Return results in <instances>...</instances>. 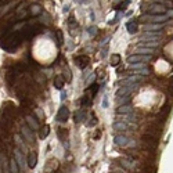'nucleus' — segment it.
<instances>
[{
	"instance_id": "43",
	"label": "nucleus",
	"mask_w": 173,
	"mask_h": 173,
	"mask_svg": "<svg viewBox=\"0 0 173 173\" xmlns=\"http://www.w3.org/2000/svg\"><path fill=\"white\" fill-rule=\"evenodd\" d=\"M94 76H96L94 74H93V75H90V79H89V82H93V79H94Z\"/></svg>"
},
{
	"instance_id": "42",
	"label": "nucleus",
	"mask_w": 173,
	"mask_h": 173,
	"mask_svg": "<svg viewBox=\"0 0 173 173\" xmlns=\"http://www.w3.org/2000/svg\"><path fill=\"white\" fill-rule=\"evenodd\" d=\"M103 107H108V101H107V98H104V101H103Z\"/></svg>"
},
{
	"instance_id": "18",
	"label": "nucleus",
	"mask_w": 173,
	"mask_h": 173,
	"mask_svg": "<svg viewBox=\"0 0 173 173\" xmlns=\"http://www.w3.org/2000/svg\"><path fill=\"white\" fill-rule=\"evenodd\" d=\"M126 29H127V32L129 33H136L137 29H139V25H137V22L134 21H130V22H127V25H126Z\"/></svg>"
},
{
	"instance_id": "27",
	"label": "nucleus",
	"mask_w": 173,
	"mask_h": 173,
	"mask_svg": "<svg viewBox=\"0 0 173 173\" xmlns=\"http://www.w3.org/2000/svg\"><path fill=\"white\" fill-rule=\"evenodd\" d=\"M49 133H50V126L44 125L42 129V133H40V139H46V137L49 136Z\"/></svg>"
},
{
	"instance_id": "9",
	"label": "nucleus",
	"mask_w": 173,
	"mask_h": 173,
	"mask_svg": "<svg viewBox=\"0 0 173 173\" xmlns=\"http://www.w3.org/2000/svg\"><path fill=\"white\" fill-rule=\"evenodd\" d=\"M161 37V33H155V32H147V35L141 36V42H158Z\"/></svg>"
},
{
	"instance_id": "31",
	"label": "nucleus",
	"mask_w": 173,
	"mask_h": 173,
	"mask_svg": "<svg viewBox=\"0 0 173 173\" xmlns=\"http://www.w3.org/2000/svg\"><path fill=\"white\" fill-rule=\"evenodd\" d=\"M147 65L144 63H134V64H130V68L132 69H141V68H146Z\"/></svg>"
},
{
	"instance_id": "11",
	"label": "nucleus",
	"mask_w": 173,
	"mask_h": 173,
	"mask_svg": "<svg viewBox=\"0 0 173 173\" xmlns=\"http://www.w3.org/2000/svg\"><path fill=\"white\" fill-rule=\"evenodd\" d=\"M32 132H33V130H31L28 126H22V127H21L22 136L28 140V143H35V139H33V133H32Z\"/></svg>"
},
{
	"instance_id": "26",
	"label": "nucleus",
	"mask_w": 173,
	"mask_h": 173,
	"mask_svg": "<svg viewBox=\"0 0 173 173\" xmlns=\"http://www.w3.org/2000/svg\"><path fill=\"white\" fill-rule=\"evenodd\" d=\"M169 111H170V105H166V107H163L162 110H161V112H159V116H161L162 119H165V118L168 116Z\"/></svg>"
},
{
	"instance_id": "38",
	"label": "nucleus",
	"mask_w": 173,
	"mask_h": 173,
	"mask_svg": "<svg viewBox=\"0 0 173 173\" xmlns=\"http://www.w3.org/2000/svg\"><path fill=\"white\" fill-rule=\"evenodd\" d=\"M65 76H67V80H68V82H71V79H72V78H71V71H69L68 68L65 69Z\"/></svg>"
},
{
	"instance_id": "8",
	"label": "nucleus",
	"mask_w": 173,
	"mask_h": 173,
	"mask_svg": "<svg viewBox=\"0 0 173 173\" xmlns=\"http://www.w3.org/2000/svg\"><path fill=\"white\" fill-rule=\"evenodd\" d=\"M90 63V58L87 56H78V57L75 58V64L78 65V68L80 69H84Z\"/></svg>"
},
{
	"instance_id": "34",
	"label": "nucleus",
	"mask_w": 173,
	"mask_h": 173,
	"mask_svg": "<svg viewBox=\"0 0 173 173\" xmlns=\"http://www.w3.org/2000/svg\"><path fill=\"white\" fill-rule=\"evenodd\" d=\"M89 33H90V36H96V35L98 33V28H97V26H90Z\"/></svg>"
},
{
	"instance_id": "3",
	"label": "nucleus",
	"mask_w": 173,
	"mask_h": 173,
	"mask_svg": "<svg viewBox=\"0 0 173 173\" xmlns=\"http://www.w3.org/2000/svg\"><path fill=\"white\" fill-rule=\"evenodd\" d=\"M169 17L168 14H150V15H141V20L144 21H151V22H162L166 21Z\"/></svg>"
},
{
	"instance_id": "29",
	"label": "nucleus",
	"mask_w": 173,
	"mask_h": 173,
	"mask_svg": "<svg viewBox=\"0 0 173 173\" xmlns=\"http://www.w3.org/2000/svg\"><path fill=\"white\" fill-rule=\"evenodd\" d=\"M137 54H151L152 53V49H148V47H139L136 50Z\"/></svg>"
},
{
	"instance_id": "2",
	"label": "nucleus",
	"mask_w": 173,
	"mask_h": 173,
	"mask_svg": "<svg viewBox=\"0 0 173 173\" xmlns=\"http://www.w3.org/2000/svg\"><path fill=\"white\" fill-rule=\"evenodd\" d=\"M0 114H3L6 118L14 121V119H15V115H17L15 105L13 104V103H4V104H3V108H1V111H0Z\"/></svg>"
},
{
	"instance_id": "37",
	"label": "nucleus",
	"mask_w": 173,
	"mask_h": 173,
	"mask_svg": "<svg viewBox=\"0 0 173 173\" xmlns=\"http://www.w3.org/2000/svg\"><path fill=\"white\" fill-rule=\"evenodd\" d=\"M129 100H130V97H129V96H123V97H122L119 101H121V103H123V104H126V103H129Z\"/></svg>"
},
{
	"instance_id": "30",
	"label": "nucleus",
	"mask_w": 173,
	"mask_h": 173,
	"mask_svg": "<svg viewBox=\"0 0 173 173\" xmlns=\"http://www.w3.org/2000/svg\"><path fill=\"white\" fill-rule=\"evenodd\" d=\"M119 162H121V165L123 166V168H126V169H132V168H133V163H132L130 161H127V159H119Z\"/></svg>"
},
{
	"instance_id": "17",
	"label": "nucleus",
	"mask_w": 173,
	"mask_h": 173,
	"mask_svg": "<svg viewBox=\"0 0 173 173\" xmlns=\"http://www.w3.org/2000/svg\"><path fill=\"white\" fill-rule=\"evenodd\" d=\"M14 154H15V161L18 163V168H24V158H22V152L20 150H14Z\"/></svg>"
},
{
	"instance_id": "10",
	"label": "nucleus",
	"mask_w": 173,
	"mask_h": 173,
	"mask_svg": "<svg viewBox=\"0 0 173 173\" xmlns=\"http://www.w3.org/2000/svg\"><path fill=\"white\" fill-rule=\"evenodd\" d=\"M0 166L3 173H10V161L4 157V154H0Z\"/></svg>"
},
{
	"instance_id": "39",
	"label": "nucleus",
	"mask_w": 173,
	"mask_h": 173,
	"mask_svg": "<svg viewBox=\"0 0 173 173\" xmlns=\"http://www.w3.org/2000/svg\"><path fill=\"white\" fill-rule=\"evenodd\" d=\"M75 24V18H74V15H71L69 17V25H74Z\"/></svg>"
},
{
	"instance_id": "22",
	"label": "nucleus",
	"mask_w": 173,
	"mask_h": 173,
	"mask_svg": "<svg viewBox=\"0 0 173 173\" xmlns=\"http://www.w3.org/2000/svg\"><path fill=\"white\" fill-rule=\"evenodd\" d=\"M84 121V112L83 111H76V114H75V122L76 123H80V122Z\"/></svg>"
},
{
	"instance_id": "44",
	"label": "nucleus",
	"mask_w": 173,
	"mask_h": 173,
	"mask_svg": "<svg viewBox=\"0 0 173 173\" xmlns=\"http://www.w3.org/2000/svg\"><path fill=\"white\" fill-rule=\"evenodd\" d=\"M65 97H67V94H65V93H64V91H63V93H61V98H65Z\"/></svg>"
},
{
	"instance_id": "36",
	"label": "nucleus",
	"mask_w": 173,
	"mask_h": 173,
	"mask_svg": "<svg viewBox=\"0 0 173 173\" xmlns=\"http://www.w3.org/2000/svg\"><path fill=\"white\" fill-rule=\"evenodd\" d=\"M137 74H139V75H148V74H150V69L141 68V69H139V71H137Z\"/></svg>"
},
{
	"instance_id": "12",
	"label": "nucleus",
	"mask_w": 173,
	"mask_h": 173,
	"mask_svg": "<svg viewBox=\"0 0 173 173\" xmlns=\"http://www.w3.org/2000/svg\"><path fill=\"white\" fill-rule=\"evenodd\" d=\"M26 121V125H28V127L31 129V130H37L39 129V123H37V119L36 118H33L32 115H28L25 118Z\"/></svg>"
},
{
	"instance_id": "14",
	"label": "nucleus",
	"mask_w": 173,
	"mask_h": 173,
	"mask_svg": "<svg viewBox=\"0 0 173 173\" xmlns=\"http://www.w3.org/2000/svg\"><path fill=\"white\" fill-rule=\"evenodd\" d=\"M163 25L162 24H148V25H144V29L147 32H159L162 31Z\"/></svg>"
},
{
	"instance_id": "33",
	"label": "nucleus",
	"mask_w": 173,
	"mask_h": 173,
	"mask_svg": "<svg viewBox=\"0 0 173 173\" xmlns=\"http://www.w3.org/2000/svg\"><path fill=\"white\" fill-rule=\"evenodd\" d=\"M97 90H98V84L94 83V84H91V86H90V94H91V98H93V97L96 96Z\"/></svg>"
},
{
	"instance_id": "24",
	"label": "nucleus",
	"mask_w": 173,
	"mask_h": 173,
	"mask_svg": "<svg viewBox=\"0 0 173 173\" xmlns=\"http://www.w3.org/2000/svg\"><path fill=\"white\" fill-rule=\"evenodd\" d=\"M67 136H68V130H67V129H63V127H60V129H58V139L64 141V140L67 139Z\"/></svg>"
},
{
	"instance_id": "16",
	"label": "nucleus",
	"mask_w": 173,
	"mask_h": 173,
	"mask_svg": "<svg viewBox=\"0 0 173 173\" xmlns=\"http://www.w3.org/2000/svg\"><path fill=\"white\" fill-rule=\"evenodd\" d=\"M116 111H118V114H130V112H133V108H132L130 104H123Z\"/></svg>"
},
{
	"instance_id": "45",
	"label": "nucleus",
	"mask_w": 173,
	"mask_h": 173,
	"mask_svg": "<svg viewBox=\"0 0 173 173\" xmlns=\"http://www.w3.org/2000/svg\"><path fill=\"white\" fill-rule=\"evenodd\" d=\"M0 1H6V0H0Z\"/></svg>"
},
{
	"instance_id": "15",
	"label": "nucleus",
	"mask_w": 173,
	"mask_h": 173,
	"mask_svg": "<svg viewBox=\"0 0 173 173\" xmlns=\"http://www.w3.org/2000/svg\"><path fill=\"white\" fill-rule=\"evenodd\" d=\"M64 84H65V79H64L61 75H57V76L54 78V87L58 90H63Z\"/></svg>"
},
{
	"instance_id": "6",
	"label": "nucleus",
	"mask_w": 173,
	"mask_h": 173,
	"mask_svg": "<svg viewBox=\"0 0 173 173\" xmlns=\"http://www.w3.org/2000/svg\"><path fill=\"white\" fill-rule=\"evenodd\" d=\"M151 61V56H130L127 58V63L129 64H134V63H148Z\"/></svg>"
},
{
	"instance_id": "32",
	"label": "nucleus",
	"mask_w": 173,
	"mask_h": 173,
	"mask_svg": "<svg viewBox=\"0 0 173 173\" xmlns=\"http://www.w3.org/2000/svg\"><path fill=\"white\" fill-rule=\"evenodd\" d=\"M129 4H130V0H125L123 3H121L119 6H116L115 8H116V10H125V8H126V7H127Z\"/></svg>"
},
{
	"instance_id": "13",
	"label": "nucleus",
	"mask_w": 173,
	"mask_h": 173,
	"mask_svg": "<svg viewBox=\"0 0 173 173\" xmlns=\"http://www.w3.org/2000/svg\"><path fill=\"white\" fill-rule=\"evenodd\" d=\"M36 163H37L36 152H29V154H28V166H29L31 169H33L35 166H36Z\"/></svg>"
},
{
	"instance_id": "5",
	"label": "nucleus",
	"mask_w": 173,
	"mask_h": 173,
	"mask_svg": "<svg viewBox=\"0 0 173 173\" xmlns=\"http://www.w3.org/2000/svg\"><path fill=\"white\" fill-rule=\"evenodd\" d=\"M68 116H69V110L65 107V105H61L60 110H58V114H57V121L64 123V122H67Z\"/></svg>"
},
{
	"instance_id": "1",
	"label": "nucleus",
	"mask_w": 173,
	"mask_h": 173,
	"mask_svg": "<svg viewBox=\"0 0 173 173\" xmlns=\"http://www.w3.org/2000/svg\"><path fill=\"white\" fill-rule=\"evenodd\" d=\"M22 39H24V36H22L21 32L8 33V35H4L0 39V46L4 50H7V51H15L17 49L20 47Z\"/></svg>"
},
{
	"instance_id": "19",
	"label": "nucleus",
	"mask_w": 173,
	"mask_h": 173,
	"mask_svg": "<svg viewBox=\"0 0 173 173\" xmlns=\"http://www.w3.org/2000/svg\"><path fill=\"white\" fill-rule=\"evenodd\" d=\"M42 6L40 4H33L31 7V14L33 17H36V15H40V14H42Z\"/></svg>"
},
{
	"instance_id": "25",
	"label": "nucleus",
	"mask_w": 173,
	"mask_h": 173,
	"mask_svg": "<svg viewBox=\"0 0 173 173\" xmlns=\"http://www.w3.org/2000/svg\"><path fill=\"white\" fill-rule=\"evenodd\" d=\"M10 170L11 173H18V163L15 159H10Z\"/></svg>"
},
{
	"instance_id": "4",
	"label": "nucleus",
	"mask_w": 173,
	"mask_h": 173,
	"mask_svg": "<svg viewBox=\"0 0 173 173\" xmlns=\"http://www.w3.org/2000/svg\"><path fill=\"white\" fill-rule=\"evenodd\" d=\"M114 143H115L118 147H126V146H134V141L130 140L129 137L123 136V134H119L114 139Z\"/></svg>"
},
{
	"instance_id": "28",
	"label": "nucleus",
	"mask_w": 173,
	"mask_h": 173,
	"mask_svg": "<svg viewBox=\"0 0 173 173\" xmlns=\"http://www.w3.org/2000/svg\"><path fill=\"white\" fill-rule=\"evenodd\" d=\"M116 130H126L127 129V125H126L125 122H115V125H114Z\"/></svg>"
},
{
	"instance_id": "23",
	"label": "nucleus",
	"mask_w": 173,
	"mask_h": 173,
	"mask_svg": "<svg viewBox=\"0 0 173 173\" xmlns=\"http://www.w3.org/2000/svg\"><path fill=\"white\" fill-rule=\"evenodd\" d=\"M140 46L141 47H148V49H157L159 46V43L158 42H144V43H140Z\"/></svg>"
},
{
	"instance_id": "40",
	"label": "nucleus",
	"mask_w": 173,
	"mask_h": 173,
	"mask_svg": "<svg viewBox=\"0 0 173 173\" xmlns=\"http://www.w3.org/2000/svg\"><path fill=\"white\" fill-rule=\"evenodd\" d=\"M96 123H97V119H96V118H93V119H91V122L89 123V126H94Z\"/></svg>"
},
{
	"instance_id": "35",
	"label": "nucleus",
	"mask_w": 173,
	"mask_h": 173,
	"mask_svg": "<svg viewBox=\"0 0 173 173\" xmlns=\"http://www.w3.org/2000/svg\"><path fill=\"white\" fill-rule=\"evenodd\" d=\"M57 37H58V44H63L64 43V36H63V32L57 31Z\"/></svg>"
},
{
	"instance_id": "21",
	"label": "nucleus",
	"mask_w": 173,
	"mask_h": 173,
	"mask_svg": "<svg viewBox=\"0 0 173 173\" xmlns=\"http://www.w3.org/2000/svg\"><path fill=\"white\" fill-rule=\"evenodd\" d=\"M119 63H121V56L119 54H112L111 56V65L116 67V65H119Z\"/></svg>"
},
{
	"instance_id": "20",
	"label": "nucleus",
	"mask_w": 173,
	"mask_h": 173,
	"mask_svg": "<svg viewBox=\"0 0 173 173\" xmlns=\"http://www.w3.org/2000/svg\"><path fill=\"white\" fill-rule=\"evenodd\" d=\"M140 76H130V78H127V79H125V80H122L121 83L122 84H130V83H136V82H139L140 80Z\"/></svg>"
},
{
	"instance_id": "7",
	"label": "nucleus",
	"mask_w": 173,
	"mask_h": 173,
	"mask_svg": "<svg viewBox=\"0 0 173 173\" xmlns=\"http://www.w3.org/2000/svg\"><path fill=\"white\" fill-rule=\"evenodd\" d=\"M166 11L168 10L163 4H151L147 8V13H150V14H163Z\"/></svg>"
},
{
	"instance_id": "41",
	"label": "nucleus",
	"mask_w": 173,
	"mask_h": 173,
	"mask_svg": "<svg viewBox=\"0 0 173 173\" xmlns=\"http://www.w3.org/2000/svg\"><path fill=\"white\" fill-rule=\"evenodd\" d=\"M166 14H168V17H173V10L166 11Z\"/></svg>"
}]
</instances>
